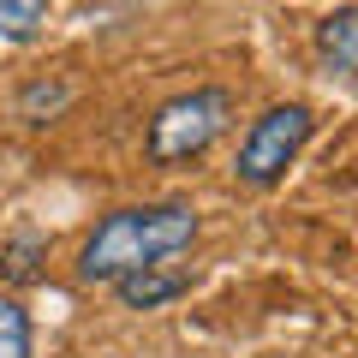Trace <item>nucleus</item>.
Wrapping results in <instances>:
<instances>
[{
    "label": "nucleus",
    "mask_w": 358,
    "mask_h": 358,
    "mask_svg": "<svg viewBox=\"0 0 358 358\" xmlns=\"http://www.w3.org/2000/svg\"><path fill=\"white\" fill-rule=\"evenodd\" d=\"M0 358H30V317L6 293H0Z\"/></svg>",
    "instance_id": "obj_8"
},
{
    "label": "nucleus",
    "mask_w": 358,
    "mask_h": 358,
    "mask_svg": "<svg viewBox=\"0 0 358 358\" xmlns=\"http://www.w3.org/2000/svg\"><path fill=\"white\" fill-rule=\"evenodd\" d=\"M310 108L305 102H281V108H268L263 120H257L251 131H245L239 143V162H233V173L245 179V185H275V179L287 173V167L299 162V150L310 143Z\"/></svg>",
    "instance_id": "obj_3"
},
{
    "label": "nucleus",
    "mask_w": 358,
    "mask_h": 358,
    "mask_svg": "<svg viewBox=\"0 0 358 358\" xmlns=\"http://www.w3.org/2000/svg\"><path fill=\"white\" fill-rule=\"evenodd\" d=\"M48 18V0H0V36L6 42H30Z\"/></svg>",
    "instance_id": "obj_7"
},
{
    "label": "nucleus",
    "mask_w": 358,
    "mask_h": 358,
    "mask_svg": "<svg viewBox=\"0 0 358 358\" xmlns=\"http://www.w3.org/2000/svg\"><path fill=\"white\" fill-rule=\"evenodd\" d=\"M42 251H48V245H42L36 233H18V239H6V245H0V275H6V281H36Z\"/></svg>",
    "instance_id": "obj_6"
},
{
    "label": "nucleus",
    "mask_w": 358,
    "mask_h": 358,
    "mask_svg": "<svg viewBox=\"0 0 358 358\" xmlns=\"http://www.w3.org/2000/svg\"><path fill=\"white\" fill-rule=\"evenodd\" d=\"M197 239V215L185 203H143V209H114L78 251V281L114 287L150 263H167Z\"/></svg>",
    "instance_id": "obj_1"
},
{
    "label": "nucleus",
    "mask_w": 358,
    "mask_h": 358,
    "mask_svg": "<svg viewBox=\"0 0 358 358\" xmlns=\"http://www.w3.org/2000/svg\"><path fill=\"white\" fill-rule=\"evenodd\" d=\"M227 120H233V96L227 90H185V96L162 102L155 120H150V162L155 167L197 162V155L227 131Z\"/></svg>",
    "instance_id": "obj_2"
},
{
    "label": "nucleus",
    "mask_w": 358,
    "mask_h": 358,
    "mask_svg": "<svg viewBox=\"0 0 358 358\" xmlns=\"http://www.w3.org/2000/svg\"><path fill=\"white\" fill-rule=\"evenodd\" d=\"M185 287H192V275L173 268V257H167V263H150V268H138V275H126V281H114V293H120V305H131V310H155V305H167V299H179Z\"/></svg>",
    "instance_id": "obj_4"
},
{
    "label": "nucleus",
    "mask_w": 358,
    "mask_h": 358,
    "mask_svg": "<svg viewBox=\"0 0 358 358\" xmlns=\"http://www.w3.org/2000/svg\"><path fill=\"white\" fill-rule=\"evenodd\" d=\"M317 48L322 60H334L341 72L358 78V6H334L329 18L317 24Z\"/></svg>",
    "instance_id": "obj_5"
}]
</instances>
